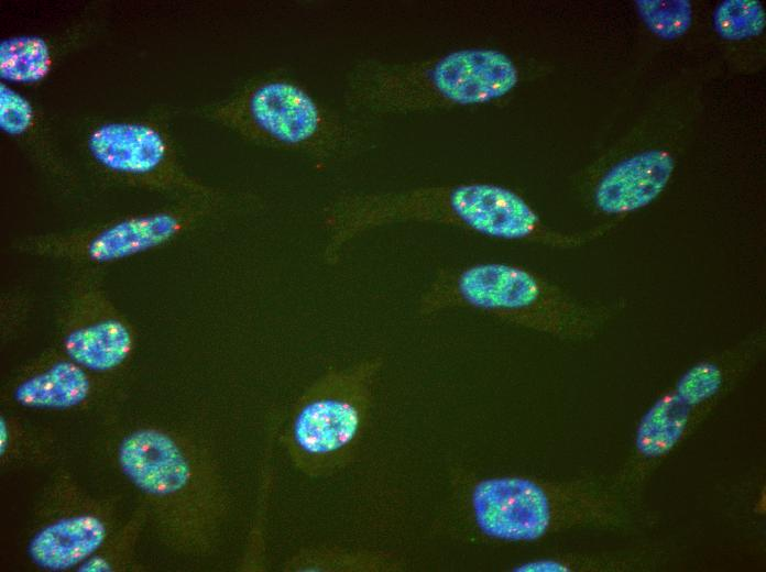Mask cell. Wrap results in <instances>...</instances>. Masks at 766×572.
<instances>
[{
  "label": "cell",
  "instance_id": "1",
  "mask_svg": "<svg viewBox=\"0 0 766 572\" xmlns=\"http://www.w3.org/2000/svg\"><path fill=\"white\" fill-rule=\"evenodd\" d=\"M405 222L446 224L493 240L560 250L583 246L612 231L604 223L584 231L554 229L516 190L493 182L467 180L335 198L324 210L325 257L335 263L347 243L360 234Z\"/></svg>",
  "mask_w": 766,
  "mask_h": 572
},
{
  "label": "cell",
  "instance_id": "2",
  "mask_svg": "<svg viewBox=\"0 0 766 572\" xmlns=\"http://www.w3.org/2000/svg\"><path fill=\"white\" fill-rule=\"evenodd\" d=\"M452 480L460 518L484 541L529 543L574 528L630 530L650 522L643 503L611 481L519 474H457Z\"/></svg>",
  "mask_w": 766,
  "mask_h": 572
},
{
  "label": "cell",
  "instance_id": "3",
  "mask_svg": "<svg viewBox=\"0 0 766 572\" xmlns=\"http://www.w3.org/2000/svg\"><path fill=\"white\" fill-rule=\"evenodd\" d=\"M117 460L166 547L194 558L216 550L230 497L205 444L187 432L140 427L122 438Z\"/></svg>",
  "mask_w": 766,
  "mask_h": 572
},
{
  "label": "cell",
  "instance_id": "4",
  "mask_svg": "<svg viewBox=\"0 0 766 572\" xmlns=\"http://www.w3.org/2000/svg\"><path fill=\"white\" fill-rule=\"evenodd\" d=\"M623 298L584 300L523 265L490 261L440 268L418 299L433 317L466 309L565 341L598 336L626 307Z\"/></svg>",
  "mask_w": 766,
  "mask_h": 572
},
{
  "label": "cell",
  "instance_id": "5",
  "mask_svg": "<svg viewBox=\"0 0 766 572\" xmlns=\"http://www.w3.org/2000/svg\"><path fill=\"white\" fill-rule=\"evenodd\" d=\"M701 88L682 76L664 86L631 129L581 173L587 207L619 226L668 188L701 112Z\"/></svg>",
  "mask_w": 766,
  "mask_h": 572
},
{
  "label": "cell",
  "instance_id": "6",
  "mask_svg": "<svg viewBox=\"0 0 766 572\" xmlns=\"http://www.w3.org/2000/svg\"><path fill=\"white\" fill-rule=\"evenodd\" d=\"M522 79L508 53L467 46L416 61L364 59L349 75L344 100L373 116L479 107L505 99Z\"/></svg>",
  "mask_w": 766,
  "mask_h": 572
},
{
  "label": "cell",
  "instance_id": "7",
  "mask_svg": "<svg viewBox=\"0 0 766 572\" xmlns=\"http://www.w3.org/2000/svg\"><path fill=\"white\" fill-rule=\"evenodd\" d=\"M765 348L766 331L759 327L688 366L641 416L630 453L611 480L613 486L643 503L655 472L749 374Z\"/></svg>",
  "mask_w": 766,
  "mask_h": 572
},
{
  "label": "cell",
  "instance_id": "8",
  "mask_svg": "<svg viewBox=\"0 0 766 572\" xmlns=\"http://www.w3.org/2000/svg\"><path fill=\"white\" fill-rule=\"evenodd\" d=\"M207 116L248 142L304 155L319 165L362 144V131L286 76L254 79L211 106Z\"/></svg>",
  "mask_w": 766,
  "mask_h": 572
},
{
  "label": "cell",
  "instance_id": "9",
  "mask_svg": "<svg viewBox=\"0 0 766 572\" xmlns=\"http://www.w3.org/2000/svg\"><path fill=\"white\" fill-rule=\"evenodd\" d=\"M384 361L328 370L292 406L282 442L291 463L311 479L330 477L355 459L368 430Z\"/></svg>",
  "mask_w": 766,
  "mask_h": 572
},
{
  "label": "cell",
  "instance_id": "10",
  "mask_svg": "<svg viewBox=\"0 0 766 572\" xmlns=\"http://www.w3.org/2000/svg\"><path fill=\"white\" fill-rule=\"evenodd\" d=\"M221 190L180 198L152 210L121 216L63 232L33 233L13 242L23 254L97 268L164 248L188 232L222 204Z\"/></svg>",
  "mask_w": 766,
  "mask_h": 572
},
{
  "label": "cell",
  "instance_id": "11",
  "mask_svg": "<svg viewBox=\"0 0 766 572\" xmlns=\"http://www.w3.org/2000/svg\"><path fill=\"white\" fill-rule=\"evenodd\" d=\"M85 148L100 175L125 187L179 199L220 190L184 167L171 134L152 119L97 122L86 134Z\"/></svg>",
  "mask_w": 766,
  "mask_h": 572
},
{
  "label": "cell",
  "instance_id": "12",
  "mask_svg": "<svg viewBox=\"0 0 766 572\" xmlns=\"http://www.w3.org/2000/svg\"><path fill=\"white\" fill-rule=\"evenodd\" d=\"M59 350L98 375L119 377L131 362L135 330L105 289L96 268H80L57 309Z\"/></svg>",
  "mask_w": 766,
  "mask_h": 572
},
{
  "label": "cell",
  "instance_id": "13",
  "mask_svg": "<svg viewBox=\"0 0 766 572\" xmlns=\"http://www.w3.org/2000/svg\"><path fill=\"white\" fill-rule=\"evenodd\" d=\"M48 508L56 513L37 529L28 544L32 562L47 571L79 566L96 554L114 532L110 501L84 496L66 482Z\"/></svg>",
  "mask_w": 766,
  "mask_h": 572
},
{
  "label": "cell",
  "instance_id": "14",
  "mask_svg": "<svg viewBox=\"0 0 766 572\" xmlns=\"http://www.w3.org/2000/svg\"><path fill=\"white\" fill-rule=\"evenodd\" d=\"M114 381L90 372L58 349L28 364L13 380L9 394L24 408L69 410L99 400Z\"/></svg>",
  "mask_w": 766,
  "mask_h": 572
},
{
  "label": "cell",
  "instance_id": "15",
  "mask_svg": "<svg viewBox=\"0 0 766 572\" xmlns=\"http://www.w3.org/2000/svg\"><path fill=\"white\" fill-rule=\"evenodd\" d=\"M0 129L58 189L70 194L78 176L51 132L39 107L13 86L0 84Z\"/></svg>",
  "mask_w": 766,
  "mask_h": 572
},
{
  "label": "cell",
  "instance_id": "16",
  "mask_svg": "<svg viewBox=\"0 0 766 572\" xmlns=\"http://www.w3.org/2000/svg\"><path fill=\"white\" fill-rule=\"evenodd\" d=\"M96 18L75 21L56 34H15L0 41V77L3 82L33 86L47 78L68 53L97 30Z\"/></svg>",
  "mask_w": 766,
  "mask_h": 572
},
{
  "label": "cell",
  "instance_id": "17",
  "mask_svg": "<svg viewBox=\"0 0 766 572\" xmlns=\"http://www.w3.org/2000/svg\"><path fill=\"white\" fill-rule=\"evenodd\" d=\"M712 31L726 64L740 74L765 65L766 12L759 0H724L713 10Z\"/></svg>",
  "mask_w": 766,
  "mask_h": 572
},
{
  "label": "cell",
  "instance_id": "18",
  "mask_svg": "<svg viewBox=\"0 0 766 572\" xmlns=\"http://www.w3.org/2000/svg\"><path fill=\"white\" fill-rule=\"evenodd\" d=\"M671 559L665 546L630 550L555 553L516 563L513 572H638L655 571Z\"/></svg>",
  "mask_w": 766,
  "mask_h": 572
},
{
  "label": "cell",
  "instance_id": "19",
  "mask_svg": "<svg viewBox=\"0 0 766 572\" xmlns=\"http://www.w3.org/2000/svg\"><path fill=\"white\" fill-rule=\"evenodd\" d=\"M403 560L392 551L349 549L337 546L297 550L282 564L283 572H397Z\"/></svg>",
  "mask_w": 766,
  "mask_h": 572
},
{
  "label": "cell",
  "instance_id": "20",
  "mask_svg": "<svg viewBox=\"0 0 766 572\" xmlns=\"http://www.w3.org/2000/svg\"><path fill=\"white\" fill-rule=\"evenodd\" d=\"M633 3L644 28L658 40L678 41L692 28L694 13L690 0H635Z\"/></svg>",
  "mask_w": 766,
  "mask_h": 572
},
{
  "label": "cell",
  "instance_id": "21",
  "mask_svg": "<svg viewBox=\"0 0 766 572\" xmlns=\"http://www.w3.org/2000/svg\"><path fill=\"white\" fill-rule=\"evenodd\" d=\"M140 516L127 524L121 531H116L108 542L91 558L81 563L78 571H114L121 568V560L128 558V551L132 547L139 526L146 519L142 505Z\"/></svg>",
  "mask_w": 766,
  "mask_h": 572
},
{
  "label": "cell",
  "instance_id": "22",
  "mask_svg": "<svg viewBox=\"0 0 766 572\" xmlns=\"http://www.w3.org/2000/svg\"><path fill=\"white\" fill-rule=\"evenodd\" d=\"M31 311V301L26 295L10 293L2 296L0 301L1 332L3 338L17 331L26 320Z\"/></svg>",
  "mask_w": 766,
  "mask_h": 572
}]
</instances>
